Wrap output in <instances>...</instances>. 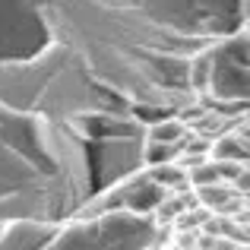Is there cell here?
<instances>
[{"label": "cell", "instance_id": "9c48e42d", "mask_svg": "<svg viewBox=\"0 0 250 250\" xmlns=\"http://www.w3.org/2000/svg\"><path fill=\"white\" fill-rule=\"evenodd\" d=\"M136 111H140V114L146 117L149 124H152V121H159V117H165V114H159V111H155V108H136Z\"/></svg>", "mask_w": 250, "mask_h": 250}, {"label": "cell", "instance_id": "8992f818", "mask_svg": "<svg viewBox=\"0 0 250 250\" xmlns=\"http://www.w3.org/2000/svg\"><path fill=\"white\" fill-rule=\"evenodd\" d=\"M209 70H212V51H206V54H200V57L193 61L190 83H193L196 92H206V85H209Z\"/></svg>", "mask_w": 250, "mask_h": 250}, {"label": "cell", "instance_id": "5b68a950", "mask_svg": "<svg viewBox=\"0 0 250 250\" xmlns=\"http://www.w3.org/2000/svg\"><path fill=\"white\" fill-rule=\"evenodd\" d=\"M149 177H152L155 184H162L165 190H184L187 187V168L177 165L174 159L162 162V165H152L149 168Z\"/></svg>", "mask_w": 250, "mask_h": 250}, {"label": "cell", "instance_id": "277c9868", "mask_svg": "<svg viewBox=\"0 0 250 250\" xmlns=\"http://www.w3.org/2000/svg\"><path fill=\"white\" fill-rule=\"evenodd\" d=\"M187 133H190V127L184 124V117H159V121L149 124V140L168 143V146H177Z\"/></svg>", "mask_w": 250, "mask_h": 250}, {"label": "cell", "instance_id": "6da1fadb", "mask_svg": "<svg viewBox=\"0 0 250 250\" xmlns=\"http://www.w3.org/2000/svg\"><path fill=\"white\" fill-rule=\"evenodd\" d=\"M206 92L212 98H241L247 102V38L212 48V70H209Z\"/></svg>", "mask_w": 250, "mask_h": 250}, {"label": "cell", "instance_id": "3957f363", "mask_svg": "<svg viewBox=\"0 0 250 250\" xmlns=\"http://www.w3.org/2000/svg\"><path fill=\"white\" fill-rule=\"evenodd\" d=\"M247 130L238 133H225L219 136L215 143H209V159L215 162H247Z\"/></svg>", "mask_w": 250, "mask_h": 250}, {"label": "cell", "instance_id": "52a82bcc", "mask_svg": "<svg viewBox=\"0 0 250 250\" xmlns=\"http://www.w3.org/2000/svg\"><path fill=\"white\" fill-rule=\"evenodd\" d=\"M177 155V146H168V143H155V140H149V146H146V165L152 168V165H162V162H171Z\"/></svg>", "mask_w": 250, "mask_h": 250}, {"label": "cell", "instance_id": "ba28073f", "mask_svg": "<svg viewBox=\"0 0 250 250\" xmlns=\"http://www.w3.org/2000/svg\"><path fill=\"white\" fill-rule=\"evenodd\" d=\"M155 209H159V219H162V222H174L177 215L187 209V200H184V196H168V193H165V196H162V203H159Z\"/></svg>", "mask_w": 250, "mask_h": 250}, {"label": "cell", "instance_id": "7a4b0ae2", "mask_svg": "<svg viewBox=\"0 0 250 250\" xmlns=\"http://www.w3.org/2000/svg\"><path fill=\"white\" fill-rule=\"evenodd\" d=\"M168 190L162 184H155L152 177H143V181H133L117 193V206H124L127 212H136V215H146V212H155V206L162 203Z\"/></svg>", "mask_w": 250, "mask_h": 250}]
</instances>
